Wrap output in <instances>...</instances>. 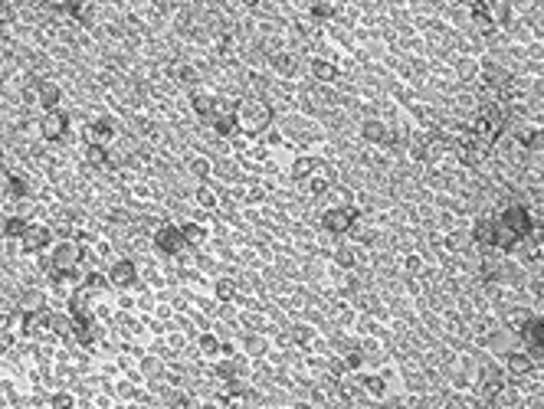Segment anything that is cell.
I'll list each match as a JSON object with an SVG mask.
<instances>
[{
    "label": "cell",
    "instance_id": "22",
    "mask_svg": "<svg viewBox=\"0 0 544 409\" xmlns=\"http://www.w3.org/2000/svg\"><path fill=\"white\" fill-rule=\"evenodd\" d=\"M315 167H318L315 158H295V161L289 164V177H292L295 184H309V177L315 174Z\"/></svg>",
    "mask_w": 544,
    "mask_h": 409
},
{
    "label": "cell",
    "instance_id": "29",
    "mask_svg": "<svg viewBox=\"0 0 544 409\" xmlns=\"http://www.w3.org/2000/svg\"><path fill=\"white\" fill-rule=\"evenodd\" d=\"M488 354H495V357H508L512 354V337H508V331H499L495 337H488Z\"/></svg>",
    "mask_w": 544,
    "mask_h": 409
},
{
    "label": "cell",
    "instance_id": "11",
    "mask_svg": "<svg viewBox=\"0 0 544 409\" xmlns=\"http://www.w3.org/2000/svg\"><path fill=\"white\" fill-rule=\"evenodd\" d=\"M59 102H62V88L56 86V82H49V79H43L40 86H36V105L46 112H59Z\"/></svg>",
    "mask_w": 544,
    "mask_h": 409
},
{
    "label": "cell",
    "instance_id": "1",
    "mask_svg": "<svg viewBox=\"0 0 544 409\" xmlns=\"http://www.w3.org/2000/svg\"><path fill=\"white\" fill-rule=\"evenodd\" d=\"M272 125V105L265 99H256V95H246L236 102V128L246 138H256V134H265Z\"/></svg>",
    "mask_w": 544,
    "mask_h": 409
},
{
    "label": "cell",
    "instance_id": "41",
    "mask_svg": "<svg viewBox=\"0 0 544 409\" xmlns=\"http://www.w3.org/2000/svg\"><path fill=\"white\" fill-rule=\"evenodd\" d=\"M265 347H269V344H265L263 334H250V337H246V354H252V357H263Z\"/></svg>",
    "mask_w": 544,
    "mask_h": 409
},
{
    "label": "cell",
    "instance_id": "47",
    "mask_svg": "<svg viewBox=\"0 0 544 409\" xmlns=\"http://www.w3.org/2000/svg\"><path fill=\"white\" fill-rule=\"evenodd\" d=\"M403 269H407V272H420V269H423L420 256H407V259H403Z\"/></svg>",
    "mask_w": 544,
    "mask_h": 409
},
{
    "label": "cell",
    "instance_id": "19",
    "mask_svg": "<svg viewBox=\"0 0 544 409\" xmlns=\"http://www.w3.org/2000/svg\"><path fill=\"white\" fill-rule=\"evenodd\" d=\"M495 219H475V226H472V239L479 243L482 249H495Z\"/></svg>",
    "mask_w": 544,
    "mask_h": 409
},
{
    "label": "cell",
    "instance_id": "15",
    "mask_svg": "<svg viewBox=\"0 0 544 409\" xmlns=\"http://www.w3.org/2000/svg\"><path fill=\"white\" fill-rule=\"evenodd\" d=\"M309 75L318 82V86H328V82H335L338 79V66L331 62V59H324V56H315L309 62Z\"/></svg>",
    "mask_w": 544,
    "mask_h": 409
},
{
    "label": "cell",
    "instance_id": "16",
    "mask_svg": "<svg viewBox=\"0 0 544 409\" xmlns=\"http://www.w3.org/2000/svg\"><path fill=\"white\" fill-rule=\"evenodd\" d=\"M361 138H364L368 145H387V141H390V132H387V125H383L381 118H364V121H361Z\"/></svg>",
    "mask_w": 544,
    "mask_h": 409
},
{
    "label": "cell",
    "instance_id": "10",
    "mask_svg": "<svg viewBox=\"0 0 544 409\" xmlns=\"http://www.w3.org/2000/svg\"><path fill=\"white\" fill-rule=\"evenodd\" d=\"M86 138H88V145H108L112 138H115V121L112 118H92L88 121V128H86Z\"/></svg>",
    "mask_w": 544,
    "mask_h": 409
},
{
    "label": "cell",
    "instance_id": "34",
    "mask_svg": "<svg viewBox=\"0 0 544 409\" xmlns=\"http://www.w3.org/2000/svg\"><path fill=\"white\" fill-rule=\"evenodd\" d=\"M49 331L59 337H73V318L69 314H53L49 318Z\"/></svg>",
    "mask_w": 544,
    "mask_h": 409
},
{
    "label": "cell",
    "instance_id": "36",
    "mask_svg": "<svg viewBox=\"0 0 544 409\" xmlns=\"http://www.w3.org/2000/svg\"><path fill=\"white\" fill-rule=\"evenodd\" d=\"M180 233H184V243H187V246H200V243H204V226H197V223H184V226H180Z\"/></svg>",
    "mask_w": 544,
    "mask_h": 409
},
{
    "label": "cell",
    "instance_id": "2",
    "mask_svg": "<svg viewBox=\"0 0 544 409\" xmlns=\"http://www.w3.org/2000/svg\"><path fill=\"white\" fill-rule=\"evenodd\" d=\"M521 344H525V354H528L531 360H544V318H534L531 314L528 321L521 324Z\"/></svg>",
    "mask_w": 544,
    "mask_h": 409
},
{
    "label": "cell",
    "instance_id": "39",
    "mask_svg": "<svg viewBox=\"0 0 544 409\" xmlns=\"http://www.w3.org/2000/svg\"><path fill=\"white\" fill-rule=\"evenodd\" d=\"M197 347H200V354H210V357H217V354H220V337H213V334H200V340H197Z\"/></svg>",
    "mask_w": 544,
    "mask_h": 409
},
{
    "label": "cell",
    "instance_id": "3",
    "mask_svg": "<svg viewBox=\"0 0 544 409\" xmlns=\"http://www.w3.org/2000/svg\"><path fill=\"white\" fill-rule=\"evenodd\" d=\"M354 223H357V210L354 206H331V210H324V216H322V226L331 236L351 233Z\"/></svg>",
    "mask_w": 544,
    "mask_h": 409
},
{
    "label": "cell",
    "instance_id": "21",
    "mask_svg": "<svg viewBox=\"0 0 544 409\" xmlns=\"http://www.w3.org/2000/svg\"><path fill=\"white\" fill-rule=\"evenodd\" d=\"M469 10H472V14H469L472 27L479 29V33H486V36H488V33H495V20H492V14H488V3H472Z\"/></svg>",
    "mask_w": 544,
    "mask_h": 409
},
{
    "label": "cell",
    "instance_id": "26",
    "mask_svg": "<svg viewBox=\"0 0 544 409\" xmlns=\"http://www.w3.org/2000/svg\"><path fill=\"white\" fill-rule=\"evenodd\" d=\"M361 380V393L370 396V399H381L383 393H387V383H383V377H377V373H370V377H357Z\"/></svg>",
    "mask_w": 544,
    "mask_h": 409
},
{
    "label": "cell",
    "instance_id": "6",
    "mask_svg": "<svg viewBox=\"0 0 544 409\" xmlns=\"http://www.w3.org/2000/svg\"><path fill=\"white\" fill-rule=\"evenodd\" d=\"M79 262H82V246L73 243V239H62V243L53 249V269H56V272H73Z\"/></svg>",
    "mask_w": 544,
    "mask_h": 409
},
{
    "label": "cell",
    "instance_id": "30",
    "mask_svg": "<svg viewBox=\"0 0 544 409\" xmlns=\"http://www.w3.org/2000/svg\"><path fill=\"white\" fill-rule=\"evenodd\" d=\"M191 174L200 180V184H206L210 177H213V161L210 158H204V154H197V158H191Z\"/></svg>",
    "mask_w": 544,
    "mask_h": 409
},
{
    "label": "cell",
    "instance_id": "12",
    "mask_svg": "<svg viewBox=\"0 0 544 409\" xmlns=\"http://www.w3.org/2000/svg\"><path fill=\"white\" fill-rule=\"evenodd\" d=\"M515 141L525 147V151H544V125H534V121L521 125L515 134Z\"/></svg>",
    "mask_w": 544,
    "mask_h": 409
},
{
    "label": "cell",
    "instance_id": "40",
    "mask_svg": "<svg viewBox=\"0 0 544 409\" xmlns=\"http://www.w3.org/2000/svg\"><path fill=\"white\" fill-rule=\"evenodd\" d=\"M335 259H338L341 269H354V265H357V252H354L351 246H338V252H335Z\"/></svg>",
    "mask_w": 544,
    "mask_h": 409
},
{
    "label": "cell",
    "instance_id": "38",
    "mask_svg": "<svg viewBox=\"0 0 544 409\" xmlns=\"http://www.w3.org/2000/svg\"><path fill=\"white\" fill-rule=\"evenodd\" d=\"M309 14H311V20H331V16L338 14V7H335V3H311Z\"/></svg>",
    "mask_w": 544,
    "mask_h": 409
},
{
    "label": "cell",
    "instance_id": "20",
    "mask_svg": "<svg viewBox=\"0 0 544 409\" xmlns=\"http://www.w3.org/2000/svg\"><path fill=\"white\" fill-rule=\"evenodd\" d=\"M0 190H3L7 200H27V197H29V184L20 174H10V177H3Z\"/></svg>",
    "mask_w": 544,
    "mask_h": 409
},
{
    "label": "cell",
    "instance_id": "9",
    "mask_svg": "<svg viewBox=\"0 0 544 409\" xmlns=\"http://www.w3.org/2000/svg\"><path fill=\"white\" fill-rule=\"evenodd\" d=\"M23 252H29V256H36V252H43V249H49V243H53V233H49V226H43V223H29V230L23 233Z\"/></svg>",
    "mask_w": 544,
    "mask_h": 409
},
{
    "label": "cell",
    "instance_id": "13",
    "mask_svg": "<svg viewBox=\"0 0 544 409\" xmlns=\"http://www.w3.org/2000/svg\"><path fill=\"white\" fill-rule=\"evenodd\" d=\"M191 105H193V115L204 118V121H213V118L220 115V99L210 95V92H197L191 99Z\"/></svg>",
    "mask_w": 544,
    "mask_h": 409
},
{
    "label": "cell",
    "instance_id": "27",
    "mask_svg": "<svg viewBox=\"0 0 544 409\" xmlns=\"http://www.w3.org/2000/svg\"><path fill=\"white\" fill-rule=\"evenodd\" d=\"M193 200H197V206H200V210H217V206H220V193L213 190L210 184H200V187H197V193H193Z\"/></svg>",
    "mask_w": 544,
    "mask_h": 409
},
{
    "label": "cell",
    "instance_id": "7",
    "mask_svg": "<svg viewBox=\"0 0 544 409\" xmlns=\"http://www.w3.org/2000/svg\"><path fill=\"white\" fill-rule=\"evenodd\" d=\"M108 285L112 288H132L134 278H138V265L132 259H115V262L108 265Z\"/></svg>",
    "mask_w": 544,
    "mask_h": 409
},
{
    "label": "cell",
    "instance_id": "25",
    "mask_svg": "<svg viewBox=\"0 0 544 409\" xmlns=\"http://www.w3.org/2000/svg\"><path fill=\"white\" fill-rule=\"evenodd\" d=\"M213 125V132L220 134V138H230V134H239V128H236V112H220V115L210 121Z\"/></svg>",
    "mask_w": 544,
    "mask_h": 409
},
{
    "label": "cell",
    "instance_id": "31",
    "mask_svg": "<svg viewBox=\"0 0 544 409\" xmlns=\"http://www.w3.org/2000/svg\"><path fill=\"white\" fill-rule=\"evenodd\" d=\"M73 337L79 340V344H92V337H95V331H92V318H73Z\"/></svg>",
    "mask_w": 544,
    "mask_h": 409
},
{
    "label": "cell",
    "instance_id": "5",
    "mask_svg": "<svg viewBox=\"0 0 544 409\" xmlns=\"http://www.w3.org/2000/svg\"><path fill=\"white\" fill-rule=\"evenodd\" d=\"M495 223H501L505 230H512V233H515L518 239H528V236L534 233V223H531V213L525 210V206H508V210H501V216L495 219Z\"/></svg>",
    "mask_w": 544,
    "mask_h": 409
},
{
    "label": "cell",
    "instance_id": "28",
    "mask_svg": "<svg viewBox=\"0 0 544 409\" xmlns=\"http://www.w3.org/2000/svg\"><path fill=\"white\" fill-rule=\"evenodd\" d=\"M27 230H29V223L23 216H7L3 219V226H0V233L7 236V239H23Z\"/></svg>",
    "mask_w": 544,
    "mask_h": 409
},
{
    "label": "cell",
    "instance_id": "42",
    "mask_svg": "<svg viewBox=\"0 0 544 409\" xmlns=\"http://www.w3.org/2000/svg\"><path fill=\"white\" fill-rule=\"evenodd\" d=\"M49 406L53 409H75V396L73 393H53L49 396Z\"/></svg>",
    "mask_w": 544,
    "mask_h": 409
},
{
    "label": "cell",
    "instance_id": "32",
    "mask_svg": "<svg viewBox=\"0 0 544 409\" xmlns=\"http://www.w3.org/2000/svg\"><path fill=\"white\" fill-rule=\"evenodd\" d=\"M479 73H482V69H479V62H475L472 56H459L456 59V79L469 82V79H475Z\"/></svg>",
    "mask_w": 544,
    "mask_h": 409
},
{
    "label": "cell",
    "instance_id": "23",
    "mask_svg": "<svg viewBox=\"0 0 544 409\" xmlns=\"http://www.w3.org/2000/svg\"><path fill=\"white\" fill-rule=\"evenodd\" d=\"M505 364H508V373H515V377H528L531 370H534V360L525 351H512L505 357Z\"/></svg>",
    "mask_w": 544,
    "mask_h": 409
},
{
    "label": "cell",
    "instance_id": "17",
    "mask_svg": "<svg viewBox=\"0 0 544 409\" xmlns=\"http://www.w3.org/2000/svg\"><path fill=\"white\" fill-rule=\"evenodd\" d=\"M331 184H335V171H331V167H324V164H318V167H315V174L309 177V193H311V197H322V193L331 190Z\"/></svg>",
    "mask_w": 544,
    "mask_h": 409
},
{
    "label": "cell",
    "instance_id": "18",
    "mask_svg": "<svg viewBox=\"0 0 544 409\" xmlns=\"http://www.w3.org/2000/svg\"><path fill=\"white\" fill-rule=\"evenodd\" d=\"M49 318H53V311H46V308H36V311H23V334H40L43 327H49Z\"/></svg>",
    "mask_w": 544,
    "mask_h": 409
},
{
    "label": "cell",
    "instance_id": "49",
    "mask_svg": "<svg viewBox=\"0 0 544 409\" xmlns=\"http://www.w3.org/2000/svg\"><path fill=\"white\" fill-rule=\"evenodd\" d=\"M145 370L147 373H158V360H145Z\"/></svg>",
    "mask_w": 544,
    "mask_h": 409
},
{
    "label": "cell",
    "instance_id": "37",
    "mask_svg": "<svg viewBox=\"0 0 544 409\" xmlns=\"http://www.w3.org/2000/svg\"><path fill=\"white\" fill-rule=\"evenodd\" d=\"M488 14L495 20V27H499V23H508V20H512V3H488Z\"/></svg>",
    "mask_w": 544,
    "mask_h": 409
},
{
    "label": "cell",
    "instance_id": "43",
    "mask_svg": "<svg viewBox=\"0 0 544 409\" xmlns=\"http://www.w3.org/2000/svg\"><path fill=\"white\" fill-rule=\"evenodd\" d=\"M102 288H108V278H102V275H86V282H82V292H102Z\"/></svg>",
    "mask_w": 544,
    "mask_h": 409
},
{
    "label": "cell",
    "instance_id": "48",
    "mask_svg": "<svg viewBox=\"0 0 544 409\" xmlns=\"http://www.w3.org/2000/svg\"><path fill=\"white\" fill-rule=\"evenodd\" d=\"M292 337H295V340H309V337H311V331H309V327H305V324H295Z\"/></svg>",
    "mask_w": 544,
    "mask_h": 409
},
{
    "label": "cell",
    "instance_id": "50",
    "mask_svg": "<svg viewBox=\"0 0 544 409\" xmlns=\"http://www.w3.org/2000/svg\"><path fill=\"white\" fill-rule=\"evenodd\" d=\"M0 171H3V154H0Z\"/></svg>",
    "mask_w": 544,
    "mask_h": 409
},
{
    "label": "cell",
    "instance_id": "24",
    "mask_svg": "<svg viewBox=\"0 0 544 409\" xmlns=\"http://www.w3.org/2000/svg\"><path fill=\"white\" fill-rule=\"evenodd\" d=\"M86 161H88V167L105 171V167H112V154H108V147H105V145H88L86 147Z\"/></svg>",
    "mask_w": 544,
    "mask_h": 409
},
{
    "label": "cell",
    "instance_id": "4",
    "mask_svg": "<svg viewBox=\"0 0 544 409\" xmlns=\"http://www.w3.org/2000/svg\"><path fill=\"white\" fill-rule=\"evenodd\" d=\"M151 243H154V249H158L161 256H177L180 249H187L180 226H171V223L158 226V230H154V236H151Z\"/></svg>",
    "mask_w": 544,
    "mask_h": 409
},
{
    "label": "cell",
    "instance_id": "44",
    "mask_svg": "<svg viewBox=\"0 0 544 409\" xmlns=\"http://www.w3.org/2000/svg\"><path fill=\"white\" fill-rule=\"evenodd\" d=\"M361 364H364L361 351H348V354H344V370H357Z\"/></svg>",
    "mask_w": 544,
    "mask_h": 409
},
{
    "label": "cell",
    "instance_id": "35",
    "mask_svg": "<svg viewBox=\"0 0 544 409\" xmlns=\"http://www.w3.org/2000/svg\"><path fill=\"white\" fill-rule=\"evenodd\" d=\"M62 10H69L79 23H92V16H95V7H92V3H66Z\"/></svg>",
    "mask_w": 544,
    "mask_h": 409
},
{
    "label": "cell",
    "instance_id": "8",
    "mask_svg": "<svg viewBox=\"0 0 544 409\" xmlns=\"http://www.w3.org/2000/svg\"><path fill=\"white\" fill-rule=\"evenodd\" d=\"M69 132V115L66 112H46L40 118V134H43L46 141H62Z\"/></svg>",
    "mask_w": 544,
    "mask_h": 409
},
{
    "label": "cell",
    "instance_id": "14",
    "mask_svg": "<svg viewBox=\"0 0 544 409\" xmlns=\"http://www.w3.org/2000/svg\"><path fill=\"white\" fill-rule=\"evenodd\" d=\"M269 69H272L276 75H282V79H292V75L298 73V56L289 53V49L272 53V56H269Z\"/></svg>",
    "mask_w": 544,
    "mask_h": 409
},
{
    "label": "cell",
    "instance_id": "46",
    "mask_svg": "<svg viewBox=\"0 0 544 409\" xmlns=\"http://www.w3.org/2000/svg\"><path fill=\"white\" fill-rule=\"evenodd\" d=\"M14 347V334L7 327H0V351H10Z\"/></svg>",
    "mask_w": 544,
    "mask_h": 409
},
{
    "label": "cell",
    "instance_id": "45",
    "mask_svg": "<svg viewBox=\"0 0 544 409\" xmlns=\"http://www.w3.org/2000/svg\"><path fill=\"white\" fill-rule=\"evenodd\" d=\"M265 145L269 147H279L282 145V132H276V128H269V132H265V138H263Z\"/></svg>",
    "mask_w": 544,
    "mask_h": 409
},
{
    "label": "cell",
    "instance_id": "33",
    "mask_svg": "<svg viewBox=\"0 0 544 409\" xmlns=\"http://www.w3.org/2000/svg\"><path fill=\"white\" fill-rule=\"evenodd\" d=\"M213 295H217L220 301H233L236 295H239V285H236L233 278H220V282L213 285Z\"/></svg>",
    "mask_w": 544,
    "mask_h": 409
}]
</instances>
